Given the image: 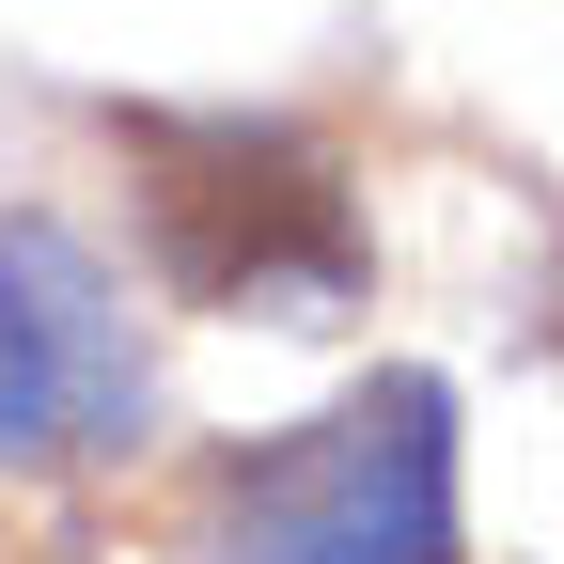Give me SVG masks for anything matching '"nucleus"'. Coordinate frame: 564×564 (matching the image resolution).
Here are the masks:
<instances>
[{
  "instance_id": "nucleus-3",
  "label": "nucleus",
  "mask_w": 564,
  "mask_h": 564,
  "mask_svg": "<svg viewBox=\"0 0 564 564\" xmlns=\"http://www.w3.org/2000/svg\"><path fill=\"white\" fill-rule=\"evenodd\" d=\"M141 408H158V377H141L126 282L63 220H0V455H17V470L126 455Z\"/></svg>"
},
{
  "instance_id": "nucleus-1",
  "label": "nucleus",
  "mask_w": 564,
  "mask_h": 564,
  "mask_svg": "<svg viewBox=\"0 0 564 564\" xmlns=\"http://www.w3.org/2000/svg\"><path fill=\"white\" fill-rule=\"evenodd\" d=\"M126 188H141L158 282L204 299V314H345V299H361V204H345V158L299 141V126L126 110Z\"/></svg>"
},
{
  "instance_id": "nucleus-2",
  "label": "nucleus",
  "mask_w": 564,
  "mask_h": 564,
  "mask_svg": "<svg viewBox=\"0 0 564 564\" xmlns=\"http://www.w3.org/2000/svg\"><path fill=\"white\" fill-rule=\"evenodd\" d=\"M204 564H455V408L440 377H361L220 470Z\"/></svg>"
}]
</instances>
